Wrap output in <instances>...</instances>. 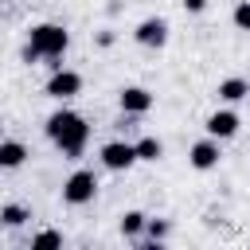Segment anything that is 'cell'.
Listing matches in <instances>:
<instances>
[{"mask_svg": "<svg viewBox=\"0 0 250 250\" xmlns=\"http://www.w3.org/2000/svg\"><path fill=\"white\" fill-rule=\"evenodd\" d=\"M94 195H98V176H94L90 168H74V172L62 180V203L82 207V203H90Z\"/></svg>", "mask_w": 250, "mask_h": 250, "instance_id": "cell-3", "label": "cell"}, {"mask_svg": "<svg viewBox=\"0 0 250 250\" xmlns=\"http://www.w3.org/2000/svg\"><path fill=\"white\" fill-rule=\"evenodd\" d=\"M230 20H234V27H238V31H250V0H238V4H234V12H230Z\"/></svg>", "mask_w": 250, "mask_h": 250, "instance_id": "cell-15", "label": "cell"}, {"mask_svg": "<svg viewBox=\"0 0 250 250\" xmlns=\"http://www.w3.org/2000/svg\"><path fill=\"white\" fill-rule=\"evenodd\" d=\"M215 94H219V102H227V105H234V102H242V98H250V82L246 78H223L219 86H215Z\"/></svg>", "mask_w": 250, "mask_h": 250, "instance_id": "cell-10", "label": "cell"}, {"mask_svg": "<svg viewBox=\"0 0 250 250\" xmlns=\"http://www.w3.org/2000/svg\"><path fill=\"white\" fill-rule=\"evenodd\" d=\"M0 227H4V223H0Z\"/></svg>", "mask_w": 250, "mask_h": 250, "instance_id": "cell-20", "label": "cell"}, {"mask_svg": "<svg viewBox=\"0 0 250 250\" xmlns=\"http://www.w3.org/2000/svg\"><path fill=\"white\" fill-rule=\"evenodd\" d=\"M145 223H148V215L125 211V215H121V234H125V238H141V234H145Z\"/></svg>", "mask_w": 250, "mask_h": 250, "instance_id": "cell-14", "label": "cell"}, {"mask_svg": "<svg viewBox=\"0 0 250 250\" xmlns=\"http://www.w3.org/2000/svg\"><path fill=\"white\" fill-rule=\"evenodd\" d=\"M133 39H137L141 47H164V43H168V23H164L160 16H148V20L137 23Z\"/></svg>", "mask_w": 250, "mask_h": 250, "instance_id": "cell-8", "label": "cell"}, {"mask_svg": "<svg viewBox=\"0 0 250 250\" xmlns=\"http://www.w3.org/2000/svg\"><path fill=\"white\" fill-rule=\"evenodd\" d=\"M27 160V145L23 141H0V168H20Z\"/></svg>", "mask_w": 250, "mask_h": 250, "instance_id": "cell-11", "label": "cell"}, {"mask_svg": "<svg viewBox=\"0 0 250 250\" xmlns=\"http://www.w3.org/2000/svg\"><path fill=\"white\" fill-rule=\"evenodd\" d=\"M238 113L234 109H215L207 121H203V129H207V137H215V141H230L234 133H238Z\"/></svg>", "mask_w": 250, "mask_h": 250, "instance_id": "cell-7", "label": "cell"}, {"mask_svg": "<svg viewBox=\"0 0 250 250\" xmlns=\"http://www.w3.org/2000/svg\"><path fill=\"white\" fill-rule=\"evenodd\" d=\"M31 246H62V234H59V230H39V234L31 238Z\"/></svg>", "mask_w": 250, "mask_h": 250, "instance_id": "cell-16", "label": "cell"}, {"mask_svg": "<svg viewBox=\"0 0 250 250\" xmlns=\"http://www.w3.org/2000/svg\"><path fill=\"white\" fill-rule=\"evenodd\" d=\"M0 141H4V121H0Z\"/></svg>", "mask_w": 250, "mask_h": 250, "instance_id": "cell-19", "label": "cell"}, {"mask_svg": "<svg viewBox=\"0 0 250 250\" xmlns=\"http://www.w3.org/2000/svg\"><path fill=\"white\" fill-rule=\"evenodd\" d=\"M102 164H105L109 172H129V168L137 164V145H129V141H109V145H102Z\"/></svg>", "mask_w": 250, "mask_h": 250, "instance_id": "cell-5", "label": "cell"}, {"mask_svg": "<svg viewBox=\"0 0 250 250\" xmlns=\"http://www.w3.org/2000/svg\"><path fill=\"white\" fill-rule=\"evenodd\" d=\"M184 12L199 16V12H207V0H184Z\"/></svg>", "mask_w": 250, "mask_h": 250, "instance_id": "cell-18", "label": "cell"}, {"mask_svg": "<svg viewBox=\"0 0 250 250\" xmlns=\"http://www.w3.org/2000/svg\"><path fill=\"white\" fill-rule=\"evenodd\" d=\"M74 94H82V74H78V70H66V66H55L51 78H47V98L66 102V98H74Z\"/></svg>", "mask_w": 250, "mask_h": 250, "instance_id": "cell-4", "label": "cell"}, {"mask_svg": "<svg viewBox=\"0 0 250 250\" xmlns=\"http://www.w3.org/2000/svg\"><path fill=\"white\" fill-rule=\"evenodd\" d=\"M47 137L55 141V148L66 156V160H78L82 152H86V145H90V125H86V117L82 113H74V109H55L51 117H47Z\"/></svg>", "mask_w": 250, "mask_h": 250, "instance_id": "cell-1", "label": "cell"}, {"mask_svg": "<svg viewBox=\"0 0 250 250\" xmlns=\"http://www.w3.org/2000/svg\"><path fill=\"white\" fill-rule=\"evenodd\" d=\"M137 145V160H148V164H156L160 156H164V145L156 141V137H141V141H133Z\"/></svg>", "mask_w": 250, "mask_h": 250, "instance_id": "cell-12", "label": "cell"}, {"mask_svg": "<svg viewBox=\"0 0 250 250\" xmlns=\"http://www.w3.org/2000/svg\"><path fill=\"white\" fill-rule=\"evenodd\" d=\"M117 102H121V113H148L152 109V94L145 86H121Z\"/></svg>", "mask_w": 250, "mask_h": 250, "instance_id": "cell-9", "label": "cell"}, {"mask_svg": "<svg viewBox=\"0 0 250 250\" xmlns=\"http://www.w3.org/2000/svg\"><path fill=\"white\" fill-rule=\"evenodd\" d=\"M27 47H35L39 59H51V66H59L55 59H62V51L70 47V31L62 23H35L27 31Z\"/></svg>", "mask_w": 250, "mask_h": 250, "instance_id": "cell-2", "label": "cell"}, {"mask_svg": "<svg viewBox=\"0 0 250 250\" xmlns=\"http://www.w3.org/2000/svg\"><path fill=\"white\" fill-rule=\"evenodd\" d=\"M145 230H148V238H152V242H160V238L168 234V223H164V219H148V223H145Z\"/></svg>", "mask_w": 250, "mask_h": 250, "instance_id": "cell-17", "label": "cell"}, {"mask_svg": "<svg viewBox=\"0 0 250 250\" xmlns=\"http://www.w3.org/2000/svg\"><path fill=\"white\" fill-rule=\"evenodd\" d=\"M219 141L215 137H203V141H195L191 148H188V160H191V168L195 172H211V168H219Z\"/></svg>", "mask_w": 250, "mask_h": 250, "instance_id": "cell-6", "label": "cell"}, {"mask_svg": "<svg viewBox=\"0 0 250 250\" xmlns=\"http://www.w3.org/2000/svg\"><path fill=\"white\" fill-rule=\"evenodd\" d=\"M27 219H31V211H27L23 203H4V207H0V223H4V227H23Z\"/></svg>", "mask_w": 250, "mask_h": 250, "instance_id": "cell-13", "label": "cell"}]
</instances>
